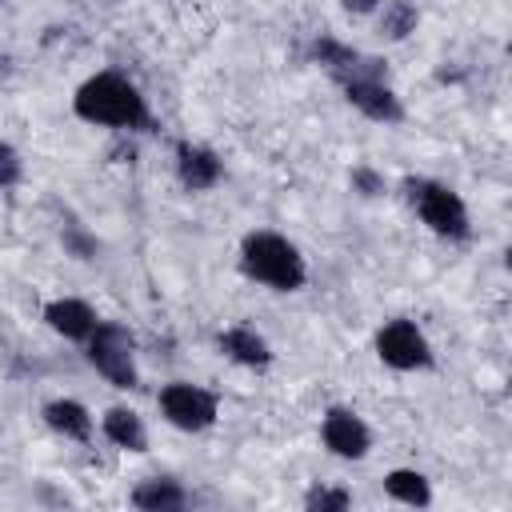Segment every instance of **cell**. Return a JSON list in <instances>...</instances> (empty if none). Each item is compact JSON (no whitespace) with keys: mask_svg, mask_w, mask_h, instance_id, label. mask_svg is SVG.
Masks as SVG:
<instances>
[{"mask_svg":"<svg viewBox=\"0 0 512 512\" xmlns=\"http://www.w3.org/2000/svg\"><path fill=\"white\" fill-rule=\"evenodd\" d=\"M308 512H348L352 508V492L340 484H312L300 500Z\"/></svg>","mask_w":512,"mask_h":512,"instance_id":"18","label":"cell"},{"mask_svg":"<svg viewBox=\"0 0 512 512\" xmlns=\"http://www.w3.org/2000/svg\"><path fill=\"white\" fill-rule=\"evenodd\" d=\"M72 116L92 128H112L116 136L156 132V116L148 108V96L136 80H128L116 68H100L72 92Z\"/></svg>","mask_w":512,"mask_h":512,"instance_id":"1","label":"cell"},{"mask_svg":"<svg viewBox=\"0 0 512 512\" xmlns=\"http://www.w3.org/2000/svg\"><path fill=\"white\" fill-rule=\"evenodd\" d=\"M128 504L140 512H180L192 504V496L176 476H148L128 492Z\"/></svg>","mask_w":512,"mask_h":512,"instance_id":"15","label":"cell"},{"mask_svg":"<svg viewBox=\"0 0 512 512\" xmlns=\"http://www.w3.org/2000/svg\"><path fill=\"white\" fill-rule=\"evenodd\" d=\"M156 408H160L164 424H172L180 432H208L220 420V396L192 380H168L156 396Z\"/></svg>","mask_w":512,"mask_h":512,"instance_id":"6","label":"cell"},{"mask_svg":"<svg viewBox=\"0 0 512 512\" xmlns=\"http://www.w3.org/2000/svg\"><path fill=\"white\" fill-rule=\"evenodd\" d=\"M60 244H64V252L76 256V260H96V252H100L96 236H92L88 228H80V224H64V228H60Z\"/></svg>","mask_w":512,"mask_h":512,"instance_id":"19","label":"cell"},{"mask_svg":"<svg viewBox=\"0 0 512 512\" xmlns=\"http://www.w3.org/2000/svg\"><path fill=\"white\" fill-rule=\"evenodd\" d=\"M376 360L392 372H432L436 368V348L424 336V328L412 316H392L376 328Z\"/></svg>","mask_w":512,"mask_h":512,"instance_id":"5","label":"cell"},{"mask_svg":"<svg viewBox=\"0 0 512 512\" xmlns=\"http://www.w3.org/2000/svg\"><path fill=\"white\" fill-rule=\"evenodd\" d=\"M384 496L404 504V508H428L432 504V484L420 468H388L384 472Z\"/></svg>","mask_w":512,"mask_h":512,"instance_id":"16","label":"cell"},{"mask_svg":"<svg viewBox=\"0 0 512 512\" xmlns=\"http://www.w3.org/2000/svg\"><path fill=\"white\" fill-rule=\"evenodd\" d=\"M216 348H220V356H228L232 364H240L248 372H268L272 360H276L272 344L252 324H228V328H220L216 332Z\"/></svg>","mask_w":512,"mask_h":512,"instance_id":"11","label":"cell"},{"mask_svg":"<svg viewBox=\"0 0 512 512\" xmlns=\"http://www.w3.org/2000/svg\"><path fill=\"white\" fill-rule=\"evenodd\" d=\"M320 444L336 460H364L372 452V428L356 408L332 404L320 416Z\"/></svg>","mask_w":512,"mask_h":512,"instance_id":"7","label":"cell"},{"mask_svg":"<svg viewBox=\"0 0 512 512\" xmlns=\"http://www.w3.org/2000/svg\"><path fill=\"white\" fill-rule=\"evenodd\" d=\"M172 164H176V180L184 192H212L224 180V160L200 140H176Z\"/></svg>","mask_w":512,"mask_h":512,"instance_id":"10","label":"cell"},{"mask_svg":"<svg viewBox=\"0 0 512 512\" xmlns=\"http://www.w3.org/2000/svg\"><path fill=\"white\" fill-rule=\"evenodd\" d=\"M0 4H4V0H0Z\"/></svg>","mask_w":512,"mask_h":512,"instance_id":"23","label":"cell"},{"mask_svg":"<svg viewBox=\"0 0 512 512\" xmlns=\"http://www.w3.org/2000/svg\"><path fill=\"white\" fill-rule=\"evenodd\" d=\"M100 436L112 444V448H120V452H148V428H144V416L136 412V408H128V404H112V408H104V416H100Z\"/></svg>","mask_w":512,"mask_h":512,"instance_id":"14","label":"cell"},{"mask_svg":"<svg viewBox=\"0 0 512 512\" xmlns=\"http://www.w3.org/2000/svg\"><path fill=\"white\" fill-rule=\"evenodd\" d=\"M340 92H344V100L364 116V120H372V124H384V128H392V124H404V100H400V92L388 84V76H368V80H348V84H340Z\"/></svg>","mask_w":512,"mask_h":512,"instance_id":"9","label":"cell"},{"mask_svg":"<svg viewBox=\"0 0 512 512\" xmlns=\"http://www.w3.org/2000/svg\"><path fill=\"white\" fill-rule=\"evenodd\" d=\"M420 28V8L412 0H380L376 8V36L388 44L408 40Z\"/></svg>","mask_w":512,"mask_h":512,"instance_id":"17","label":"cell"},{"mask_svg":"<svg viewBox=\"0 0 512 512\" xmlns=\"http://www.w3.org/2000/svg\"><path fill=\"white\" fill-rule=\"evenodd\" d=\"M308 56H312V64H320V68L336 80V88L348 84V80L388 76V64H384L380 56H368V52H360V48L336 40V36H316L312 48H308Z\"/></svg>","mask_w":512,"mask_h":512,"instance_id":"8","label":"cell"},{"mask_svg":"<svg viewBox=\"0 0 512 512\" xmlns=\"http://www.w3.org/2000/svg\"><path fill=\"white\" fill-rule=\"evenodd\" d=\"M400 196L408 200V208L420 216V224H424L432 236H440V240H448V244L472 240L468 204H464V196H460L452 184H444V180H436V176H404V180H400Z\"/></svg>","mask_w":512,"mask_h":512,"instance_id":"3","label":"cell"},{"mask_svg":"<svg viewBox=\"0 0 512 512\" xmlns=\"http://www.w3.org/2000/svg\"><path fill=\"white\" fill-rule=\"evenodd\" d=\"M20 180H24V156H20V148H16V144L0 140V192L16 188Z\"/></svg>","mask_w":512,"mask_h":512,"instance_id":"21","label":"cell"},{"mask_svg":"<svg viewBox=\"0 0 512 512\" xmlns=\"http://www.w3.org/2000/svg\"><path fill=\"white\" fill-rule=\"evenodd\" d=\"M348 16H376V8H380V0H336Z\"/></svg>","mask_w":512,"mask_h":512,"instance_id":"22","label":"cell"},{"mask_svg":"<svg viewBox=\"0 0 512 512\" xmlns=\"http://www.w3.org/2000/svg\"><path fill=\"white\" fill-rule=\"evenodd\" d=\"M40 420L48 424V432H56V436H64L72 444H88L92 432H96V416L76 396H52V400H44L40 404Z\"/></svg>","mask_w":512,"mask_h":512,"instance_id":"13","label":"cell"},{"mask_svg":"<svg viewBox=\"0 0 512 512\" xmlns=\"http://www.w3.org/2000/svg\"><path fill=\"white\" fill-rule=\"evenodd\" d=\"M236 264L240 272L268 288V292H300L308 284V260L300 252L296 240H288L284 232H272V228H252L240 236V248H236Z\"/></svg>","mask_w":512,"mask_h":512,"instance_id":"2","label":"cell"},{"mask_svg":"<svg viewBox=\"0 0 512 512\" xmlns=\"http://www.w3.org/2000/svg\"><path fill=\"white\" fill-rule=\"evenodd\" d=\"M88 364L120 392L140 388V364H136V336L120 320H100L96 332L84 340Z\"/></svg>","mask_w":512,"mask_h":512,"instance_id":"4","label":"cell"},{"mask_svg":"<svg viewBox=\"0 0 512 512\" xmlns=\"http://www.w3.org/2000/svg\"><path fill=\"white\" fill-rule=\"evenodd\" d=\"M348 184H352V192H360L364 200H376V196L388 192V180H384L372 164H356V168L348 172Z\"/></svg>","mask_w":512,"mask_h":512,"instance_id":"20","label":"cell"},{"mask_svg":"<svg viewBox=\"0 0 512 512\" xmlns=\"http://www.w3.org/2000/svg\"><path fill=\"white\" fill-rule=\"evenodd\" d=\"M44 324L56 332V336H64V340H72V344H84L92 332H96V324L104 320L88 300H80V296H56V300H48L44 304Z\"/></svg>","mask_w":512,"mask_h":512,"instance_id":"12","label":"cell"}]
</instances>
